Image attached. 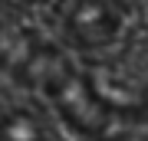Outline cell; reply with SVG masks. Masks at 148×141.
I'll return each mask as SVG.
<instances>
[{
    "instance_id": "cell-1",
    "label": "cell",
    "mask_w": 148,
    "mask_h": 141,
    "mask_svg": "<svg viewBox=\"0 0 148 141\" xmlns=\"http://www.w3.org/2000/svg\"><path fill=\"white\" fill-rule=\"evenodd\" d=\"M125 13L115 0H79L69 13V33L86 49H109L115 46L125 30Z\"/></svg>"
}]
</instances>
